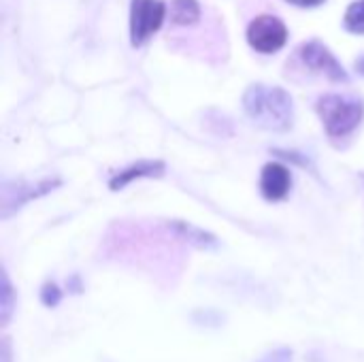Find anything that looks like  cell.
I'll return each instance as SVG.
<instances>
[{"mask_svg":"<svg viewBox=\"0 0 364 362\" xmlns=\"http://www.w3.org/2000/svg\"><path fill=\"white\" fill-rule=\"evenodd\" d=\"M164 173H166L164 160H139V162L117 171L109 179V190L119 192V190H124L126 186H130L136 179H154V177H162Z\"/></svg>","mask_w":364,"mask_h":362,"instance_id":"ba28073f","label":"cell"},{"mask_svg":"<svg viewBox=\"0 0 364 362\" xmlns=\"http://www.w3.org/2000/svg\"><path fill=\"white\" fill-rule=\"evenodd\" d=\"M245 38H247L250 47L258 53H264V55L277 53L288 43V26L284 23L282 17L264 13V15L254 17L247 23Z\"/></svg>","mask_w":364,"mask_h":362,"instance_id":"5b68a950","label":"cell"},{"mask_svg":"<svg viewBox=\"0 0 364 362\" xmlns=\"http://www.w3.org/2000/svg\"><path fill=\"white\" fill-rule=\"evenodd\" d=\"M292 358H294V354L290 348H277V350L267 352L260 361L256 362H292Z\"/></svg>","mask_w":364,"mask_h":362,"instance_id":"5bb4252c","label":"cell"},{"mask_svg":"<svg viewBox=\"0 0 364 362\" xmlns=\"http://www.w3.org/2000/svg\"><path fill=\"white\" fill-rule=\"evenodd\" d=\"M171 28H194L203 21V6L198 0H171L168 4Z\"/></svg>","mask_w":364,"mask_h":362,"instance_id":"30bf717a","label":"cell"},{"mask_svg":"<svg viewBox=\"0 0 364 362\" xmlns=\"http://www.w3.org/2000/svg\"><path fill=\"white\" fill-rule=\"evenodd\" d=\"M292 190V173L284 162H267L260 171V194L269 203L284 201Z\"/></svg>","mask_w":364,"mask_h":362,"instance_id":"52a82bcc","label":"cell"},{"mask_svg":"<svg viewBox=\"0 0 364 362\" xmlns=\"http://www.w3.org/2000/svg\"><path fill=\"white\" fill-rule=\"evenodd\" d=\"M13 307H15V292H13V286H11L6 271L2 269V273H0V318H2L0 324L2 326H6L11 322Z\"/></svg>","mask_w":364,"mask_h":362,"instance_id":"8fae6325","label":"cell"},{"mask_svg":"<svg viewBox=\"0 0 364 362\" xmlns=\"http://www.w3.org/2000/svg\"><path fill=\"white\" fill-rule=\"evenodd\" d=\"M273 154H277L279 158H284V160H292V162H296L299 166H311L309 164V158L307 156H303V154H299V151H292V149H273Z\"/></svg>","mask_w":364,"mask_h":362,"instance_id":"9a60e30c","label":"cell"},{"mask_svg":"<svg viewBox=\"0 0 364 362\" xmlns=\"http://www.w3.org/2000/svg\"><path fill=\"white\" fill-rule=\"evenodd\" d=\"M343 28L352 34L364 36V0H354L343 15Z\"/></svg>","mask_w":364,"mask_h":362,"instance_id":"7c38bea8","label":"cell"},{"mask_svg":"<svg viewBox=\"0 0 364 362\" xmlns=\"http://www.w3.org/2000/svg\"><path fill=\"white\" fill-rule=\"evenodd\" d=\"M41 301H43L45 307H55V305L62 301V290L58 288V284L47 282V284L41 288Z\"/></svg>","mask_w":364,"mask_h":362,"instance_id":"4fadbf2b","label":"cell"},{"mask_svg":"<svg viewBox=\"0 0 364 362\" xmlns=\"http://www.w3.org/2000/svg\"><path fill=\"white\" fill-rule=\"evenodd\" d=\"M356 70H358L360 75H364V55H363V58H358V60H356Z\"/></svg>","mask_w":364,"mask_h":362,"instance_id":"ac0fdd59","label":"cell"},{"mask_svg":"<svg viewBox=\"0 0 364 362\" xmlns=\"http://www.w3.org/2000/svg\"><path fill=\"white\" fill-rule=\"evenodd\" d=\"M166 228L181 241H186L188 245L196 247V250H215L220 247V241L215 235H211L209 230H203L190 222H183V220H168L166 222Z\"/></svg>","mask_w":364,"mask_h":362,"instance_id":"9c48e42d","label":"cell"},{"mask_svg":"<svg viewBox=\"0 0 364 362\" xmlns=\"http://www.w3.org/2000/svg\"><path fill=\"white\" fill-rule=\"evenodd\" d=\"M168 17V4L162 0H130V45L141 47L154 36Z\"/></svg>","mask_w":364,"mask_h":362,"instance_id":"277c9868","label":"cell"},{"mask_svg":"<svg viewBox=\"0 0 364 362\" xmlns=\"http://www.w3.org/2000/svg\"><path fill=\"white\" fill-rule=\"evenodd\" d=\"M0 356H2V362H11V344H9L6 337L0 344Z\"/></svg>","mask_w":364,"mask_h":362,"instance_id":"e0dca14e","label":"cell"},{"mask_svg":"<svg viewBox=\"0 0 364 362\" xmlns=\"http://www.w3.org/2000/svg\"><path fill=\"white\" fill-rule=\"evenodd\" d=\"M62 186L60 177H43L38 181H4L0 190V218L6 220L26 203L36 201Z\"/></svg>","mask_w":364,"mask_h":362,"instance_id":"3957f363","label":"cell"},{"mask_svg":"<svg viewBox=\"0 0 364 362\" xmlns=\"http://www.w3.org/2000/svg\"><path fill=\"white\" fill-rule=\"evenodd\" d=\"M245 115L262 130L288 132L294 126V102L288 90L279 85L252 83L243 94Z\"/></svg>","mask_w":364,"mask_h":362,"instance_id":"6da1fadb","label":"cell"},{"mask_svg":"<svg viewBox=\"0 0 364 362\" xmlns=\"http://www.w3.org/2000/svg\"><path fill=\"white\" fill-rule=\"evenodd\" d=\"M296 58L299 62L309 68L311 73L316 75H322L326 77L328 81L333 83H350V75L348 70L343 68V64L337 60V55L318 38H311V41H305L299 45L296 49Z\"/></svg>","mask_w":364,"mask_h":362,"instance_id":"8992f818","label":"cell"},{"mask_svg":"<svg viewBox=\"0 0 364 362\" xmlns=\"http://www.w3.org/2000/svg\"><path fill=\"white\" fill-rule=\"evenodd\" d=\"M316 113L331 143L341 145L360 128L364 119V102L356 96L331 92L322 94L316 100Z\"/></svg>","mask_w":364,"mask_h":362,"instance_id":"7a4b0ae2","label":"cell"},{"mask_svg":"<svg viewBox=\"0 0 364 362\" xmlns=\"http://www.w3.org/2000/svg\"><path fill=\"white\" fill-rule=\"evenodd\" d=\"M294 6H301V9H316V6H322L326 0H286Z\"/></svg>","mask_w":364,"mask_h":362,"instance_id":"2e32d148","label":"cell"}]
</instances>
